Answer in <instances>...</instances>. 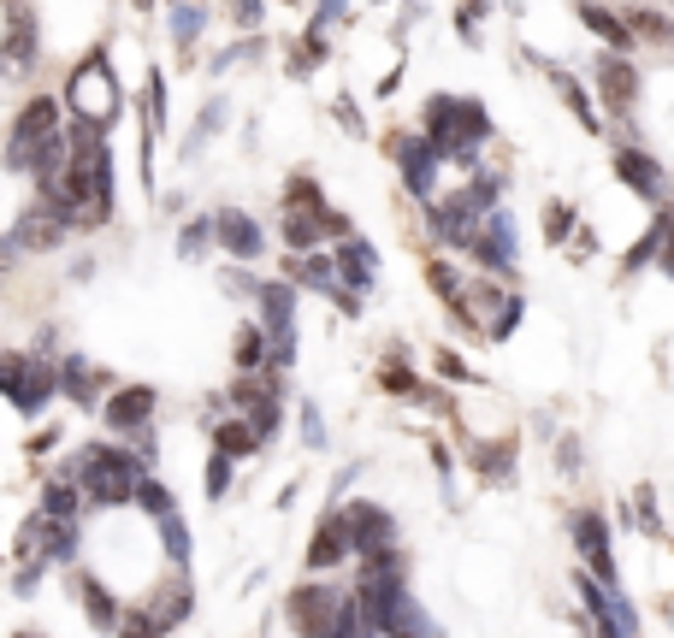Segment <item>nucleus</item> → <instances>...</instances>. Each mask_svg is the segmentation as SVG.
I'll return each instance as SVG.
<instances>
[{
	"mask_svg": "<svg viewBox=\"0 0 674 638\" xmlns=\"http://www.w3.org/2000/svg\"><path fill=\"white\" fill-rule=\"evenodd\" d=\"M450 166H473V154H479V142L491 136V119H485V107L479 101H456V95H432L426 101V130H420Z\"/></svg>",
	"mask_w": 674,
	"mask_h": 638,
	"instance_id": "obj_1",
	"label": "nucleus"
},
{
	"mask_svg": "<svg viewBox=\"0 0 674 638\" xmlns=\"http://www.w3.org/2000/svg\"><path fill=\"white\" fill-rule=\"evenodd\" d=\"M349 514V538H355V556H379V550H391V538H397V526H391V514L379 509V503H355Z\"/></svg>",
	"mask_w": 674,
	"mask_h": 638,
	"instance_id": "obj_12",
	"label": "nucleus"
},
{
	"mask_svg": "<svg viewBox=\"0 0 674 638\" xmlns=\"http://www.w3.org/2000/svg\"><path fill=\"white\" fill-rule=\"evenodd\" d=\"M574 550L586 556V574H598L604 585H615V556H609V526L598 509L574 514Z\"/></svg>",
	"mask_w": 674,
	"mask_h": 638,
	"instance_id": "obj_8",
	"label": "nucleus"
},
{
	"mask_svg": "<svg viewBox=\"0 0 674 638\" xmlns=\"http://www.w3.org/2000/svg\"><path fill=\"white\" fill-rule=\"evenodd\" d=\"M657 231H663V255H657V266L674 278V213H669V207L657 213Z\"/></svg>",
	"mask_w": 674,
	"mask_h": 638,
	"instance_id": "obj_36",
	"label": "nucleus"
},
{
	"mask_svg": "<svg viewBox=\"0 0 674 638\" xmlns=\"http://www.w3.org/2000/svg\"><path fill=\"white\" fill-rule=\"evenodd\" d=\"M397 166H403V184L414 195H432V178H438L444 154H438L426 136H397Z\"/></svg>",
	"mask_w": 674,
	"mask_h": 638,
	"instance_id": "obj_11",
	"label": "nucleus"
},
{
	"mask_svg": "<svg viewBox=\"0 0 674 638\" xmlns=\"http://www.w3.org/2000/svg\"><path fill=\"white\" fill-rule=\"evenodd\" d=\"M302 438H308V444H314V449L326 444V420H320V408H314V402L302 408Z\"/></svg>",
	"mask_w": 674,
	"mask_h": 638,
	"instance_id": "obj_38",
	"label": "nucleus"
},
{
	"mask_svg": "<svg viewBox=\"0 0 674 638\" xmlns=\"http://www.w3.org/2000/svg\"><path fill=\"white\" fill-rule=\"evenodd\" d=\"M219 119H225V101H207V107H202V125L190 130V142H184V154H196V148H202L207 136L219 130Z\"/></svg>",
	"mask_w": 674,
	"mask_h": 638,
	"instance_id": "obj_31",
	"label": "nucleus"
},
{
	"mask_svg": "<svg viewBox=\"0 0 674 638\" xmlns=\"http://www.w3.org/2000/svg\"><path fill=\"white\" fill-rule=\"evenodd\" d=\"M77 479H83V491H89V503L101 509V503H136V491H142V455L119 444H95L83 449V461H77Z\"/></svg>",
	"mask_w": 674,
	"mask_h": 638,
	"instance_id": "obj_2",
	"label": "nucleus"
},
{
	"mask_svg": "<svg viewBox=\"0 0 674 638\" xmlns=\"http://www.w3.org/2000/svg\"><path fill=\"white\" fill-rule=\"evenodd\" d=\"M580 18H586V30L592 36H604L609 42V54H627L639 36H633V24L621 18V12H609V6H598V0H580Z\"/></svg>",
	"mask_w": 674,
	"mask_h": 638,
	"instance_id": "obj_18",
	"label": "nucleus"
},
{
	"mask_svg": "<svg viewBox=\"0 0 674 638\" xmlns=\"http://www.w3.org/2000/svg\"><path fill=\"white\" fill-rule=\"evenodd\" d=\"M42 514H48V520H77V491H71L66 479H54V485H48V491H42Z\"/></svg>",
	"mask_w": 674,
	"mask_h": 638,
	"instance_id": "obj_26",
	"label": "nucleus"
},
{
	"mask_svg": "<svg viewBox=\"0 0 674 638\" xmlns=\"http://www.w3.org/2000/svg\"><path fill=\"white\" fill-rule=\"evenodd\" d=\"M320 12H326L320 24H337V18H343V0H320Z\"/></svg>",
	"mask_w": 674,
	"mask_h": 638,
	"instance_id": "obj_41",
	"label": "nucleus"
},
{
	"mask_svg": "<svg viewBox=\"0 0 674 638\" xmlns=\"http://www.w3.org/2000/svg\"><path fill=\"white\" fill-rule=\"evenodd\" d=\"M397 638H438V627L426 621V609H420V603H408L403 621H397Z\"/></svg>",
	"mask_w": 674,
	"mask_h": 638,
	"instance_id": "obj_32",
	"label": "nucleus"
},
{
	"mask_svg": "<svg viewBox=\"0 0 674 638\" xmlns=\"http://www.w3.org/2000/svg\"><path fill=\"white\" fill-rule=\"evenodd\" d=\"M621 18L633 24V36H645V42H657V48H669V54H674V24L663 18V12H651V6H627Z\"/></svg>",
	"mask_w": 674,
	"mask_h": 638,
	"instance_id": "obj_20",
	"label": "nucleus"
},
{
	"mask_svg": "<svg viewBox=\"0 0 674 638\" xmlns=\"http://www.w3.org/2000/svg\"><path fill=\"white\" fill-rule=\"evenodd\" d=\"M77 603L89 609V621H95V627H113V621H119V609H113V597L101 591V579L77 574Z\"/></svg>",
	"mask_w": 674,
	"mask_h": 638,
	"instance_id": "obj_22",
	"label": "nucleus"
},
{
	"mask_svg": "<svg viewBox=\"0 0 674 638\" xmlns=\"http://www.w3.org/2000/svg\"><path fill=\"white\" fill-rule=\"evenodd\" d=\"M148 414H154V390H148V384H125V390L107 402L113 432H148Z\"/></svg>",
	"mask_w": 674,
	"mask_h": 638,
	"instance_id": "obj_16",
	"label": "nucleus"
},
{
	"mask_svg": "<svg viewBox=\"0 0 674 638\" xmlns=\"http://www.w3.org/2000/svg\"><path fill=\"white\" fill-rule=\"evenodd\" d=\"M261 444H267V438H261L249 420H231V426H219V432H213V449H219V455H231V461H237V455H255Z\"/></svg>",
	"mask_w": 674,
	"mask_h": 638,
	"instance_id": "obj_21",
	"label": "nucleus"
},
{
	"mask_svg": "<svg viewBox=\"0 0 674 638\" xmlns=\"http://www.w3.org/2000/svg\"><path fill=\"white\" fill-rule=\"evenodd\" d=\"M267 355H272L267 331H261V325H243V331H237V349H231V361H237L243 373H255V367H261Z\"/></svg>",
	"mask_w": 674,
	"mask_h": 638,
	"instance_id": "obj_23",
	"label": "nucleus"
},
{
	"mask_svg": "<svg viewBox=\"0 0 674 638\" xmlns=\"http://www.w3.org/2000/svg\"><path fill=\"white\" fill-rule=\"evenodd\" d=\"M160 532H166V550H172V556L184 562V556H190V532H184V514H166V520H160Z\"/></svg>",
	"mask_w": 674,
	"mask_h": 638,
	"instance_id": "obj_35",
	"label": "nucleus"
},
{
	"mask_svg": "<svg viewBox=\"0 0 674 638\" xmlns=\"http://www.w3.org/2000/svg\"><path fill=\"white\" fill-rule=\"evenodd\" d=\"M615 178L645 201H663V166L645 154V148H615Z\"/></svg>",
	"mask_w": 674,
	"mask_h": 638,
	"instance_id": "obj_14",
	"label": "nucleus"
},
{
	"mask_svg": "<svg viewBox=\"0 0 674 638\" xmlns=\"http://www.w3.org/2000/svg\"><path fill=\"white\" fill-rule=\"evenodd\" d=\"M213 237L225 243V255H237V260H261V249H267L261 225H255L249 213H237V207H225V213L213 219Z\"/></svg>",
	"mask_w": 674,
	"mask_h": 638,
	"instance_id": "obj_13",
	"label": "nucleus"
},
{
	"mask_svg": "<svg viewBox=\"0 0 674 638\" xmlns=\"http://www.w3.org/2000/svg\"><path fill=\"white\" fill-rule=\"evenodd\" d=\"M48 136H60V101H48V95H36L24 113H18V125H12V142H6V166H36V148L48 142Z\"/></svg>",
	"mask_w": 674,
	"mask_h": 638,
	"instance_id": "obj_5",
	"label": "nucleus"
},
{
	"mask_svg": "<svg viewBox=\"0 0 674 638\" xmlns=\"http://www.w3.org/2000/svg\"><path fill=\"white\" fill-rule=\"evenodd\" d=\"M598 95H604L609 113H633V101H639V71L627 65V54H604L598 60Z\"/></svg>",
	"mask_w": 674,
	"mask_h": 638,
	"instance_id": "obj_10",
	"label": "nucleus"
},
{
	"mask_svg": "<svg viewBox=\"0 0 674 638\" xmlns=\"http://www.w3.org/2000/svg\"><path fill=\"white\" fill-rule=\"evenodd\" d=\"M473 461H479V473H509L515 467V444H497V449H473Z\"/></svg>",
	"mask_w": 674,
	"mask_h": 638,
	"instance_id": "obj_30",
	"label": "nucleus"
},
{
	"mask_svg": "<svg viewBox=\"0 0 674 638\" xmlns=\"http://www.w3.org/2000/svg\"><path fill=\"white\" fill-rule=\"evenodd\" d=\"M207 231H213V225H207V219H196V225H190V231H184V255H202Z\"/></svg>",
	"mask_w": 674,
	"mask_h": 638,
	"instance_id": "obj_39",
	"label": "nucleus"
},
{
	"mask_svg": "<svg viewBox=\"0 0 674 638\" xmlns=\"http://www.w3.org/2000/svg\"><path fill=\"white\" fill-rule=\"evenodd\" d=\"M261 319H267L272 361L290 367L296 361V290L290 284H261Z\"/></svg>",
	"mask_w": 674,
	"mask_h": 638,
	"instance_id": "obj_6",
	"label": "nucleus"
},
{
	"mask_svg": "<svg viewBox=\"0 0 674 638\" xmlns=\"http://www.w3.org/2000/svg\"><path fill=\"white\" fill-rule=\"evenodd\" d=\"M320 219H326V213H320ZM320 219H314V213H284V243H290V249H314L320 231H326Z\"/></svg>",
	"mask_w": 674,
	"mask_h": 638,
	"instance_id": "obj_25",
	"label": "nucleus"
},
{
	"mask_svg": "<svg viewBox=\"0 0 674 638\" xmlns=\"http://www.w3.org/2000/svg\"><path fill=\"white\" fill-rule=\"evenodd\" d=\"M349 550H355V538H349V514H332V520L314 532V544H308V568H314V574H326V568L343 562Z\"/></svg>",
	"mask_w": 674,
	"mask_h": 638,
	"instance_id": "obj_17",
	"label": "nucleus"
},
{
	"mask_svg": "<svg viewBox=\"0 0 674 638\" xmlns=\"http://www.w3.org/2000/svg\"><path fill=\"white\" fill-rule=\"evenodd\" d=\"M261 18V0H237V24H255Z\"/></svg>",
	"mask_w": 674,
	"mask_h": 638,
	"instance_id": "obj_40",
	"label": "nucleus"
},
{
	"mask_svg": "<svg viewBox=\"0 0 674 638\" xmlns=\"http://www.w3.org/2000/svg\"><path fill=\"white\" fill-rule=\"evenodd\" d=\"M550 83L562 89V101L574 107V119H580V125H586V130H598V113H592V101H586V89H580V83H574L568 71H556V65H550Z\"/></svg>",
	"mask_w": 674,
	"mask_h": 638,
	"instance_id": "obj_24",
	"label": "nucleus"
},
{
	"mask_svg": "<svg viewBox=\"0 0 674 638\" xmlns=\"http://www.w3.org/2000/svg\"><path fill=\"white\" fill-rule=\"evenodd\" d=\"M71 107H77V119L83 125H113V113H119V83H113V71H107V54H89V65H77V77H71Z\"/></svg>",
	"mask_w": 674,
	"mask_h": 638,
	"instance_id": "obj_4",
	"label": "nucleus"
},
{
	"mask_svg": "<svg viewBox=\"0 0 674 638\" xmlns=\"http://www.w3.org/2000/svg\"><path fill=\"white\" fill-rule=\"evenodd\" d=\"M568 231H574V207H568V201H550V213H544V237H550V243H562Z\"/></svg>",
	"mask_w": 674,
	"mask_h": 638,
	"instance_id": "obj_33",
	"label": "nucleus"
},
{
	"mask_svg": "<svg viewBox=\"0 0 674 638\" xmlns=\"http://www.w3.org/2000/svg\"><path fill=\"white\" fill-rule=\"evenodd\" d=\"M95 367H83V361H66V396L71 402H83V408H89V402H95Z\"/></svg>",
	"mask_w": 674,
	"mask_h": 638,
	"instance_id": "obj_27",
	"label": "nucleus"
},
{
	"mask_svg": "<svg viewBox=\"0 0 674 638\" xmlns=\"http://www.w3.org/2000/svg\"><path fill=\"white\" fill-rule=\"evenodd\" d=\"M337 272H343V290H349V296H355V290H367V284H373V272H379V255H373V243L349 237V243L337 249Z\"/></svg>",
	"mask_w": 674,
	"mask_h": 638,
	"instance_id": "obj_19",
	"label": "nucleus"
},
{
	"mask_svg": "<svg viewBox=\"0 0 674 638\" xmlns=\"http://www.w3.org/2000/svg\"><path fill=\"white\" fill-rule=\"evenodd\" d=\"M54 367L42 355H0V396H12L24 414H42L54 402Z\"/></svg>",
	"mask_w": 674,
	"mask_h": 638,
	"instance_id": "obj_3",
	"label": "nucleus"
},
{
	"mask_svg": "<svg viewBox=\"0 0 674 638\" xmlns=\"http://www.w3.org/2000/svg\"><path fill=\"white\" fill-rule=\"evenodd\" d=\"M136 503H142V509L154 514V520H166V514H178V509H172V491H166L160 479H142V491H136Z\"/></svg>",
	"mask_w": 674,
	"mask_h": 638,
	"instance_id": "obj_28",
	"label": "nucleus"
},
{
	"mask_svg": "<svg viewBox=\"0 0 674 638\" xmlns=\"http://www.w3.org/2000/svg\"><path fill=\"white\" fill-rule=\"evenodd\" d=\"M479 18H485V0H468V6H462V18H456L462 42H479Z\"/></svg>",
	"mask_w": 674,
	"mask_h": 638,
	"instance_id": "obj_37",
	"label": "nucleus"
},
{
	"mask_svg": "<svg viewBox=\"0 0 674 638\" xmlns=\"http://www.w3.org/2000/svg\"><path fill=\"white\" fill-rule=\"evenodd\" d=\"M18 638H36V633H18Z\"/></svg>",
	"mask_w": 674,
	"mask_h": 638,
	"instance_id": "obj_42",
	"label": "nucleus"
},
{
	"mask_svg": "<svg viewBox=\"0 0 674 638\" xmlns=\"http://www.w3.org/2000/svg\"><path fill=\"white\" fill-rule=\"evenodd\" d=\"M30 65H36V18L12 12V30H6V48H0V77H18Z\"/></svg>",
	"mask_w": 674,
	"mask_h": 638,
	"instance_id": "obj_15",
	"label": "nucleus"
},
{
	"mask_svg": "<svg viewBox=\"0 0 674 638\" xmlns=\"http://www.w3.org/2000/svg\"><path fill=\"white\" fill-rule=\"evenodd\" d=\"M196 36H202V12H196V6H178V12H172V42L190 48Z\"/></svg>",
	"mask_w": 674,
	"mask_h": 638,
	"instance_id": "obj_29",
	"label": "nucleus"
},
{
	"mask_svg": "<svg viewBox=\"0 0 674 638\" xmlns=\"http://www.w3.org/2000/svg\"><path fill=\"white\" fill-rule=\"evenodd\" d=\"M225 491H231V455L213 449V461H207V497H225Z\"/></svg>",
	"mask_w": 674,
	"mask_h": 638,
	"instance_id": "obj_34",
	"label": "nucleus"
},
{
	"mask_svg": "<svg viewBox=\"0 0 674 638\" xmlns=\"http://www.w3.org/2000/svg\"><path fill=\"white\" fill-rule=\"evenodd\" d=\"M468 255H479L491 272H515V219L497 207L485 225H479V237H473V249Z\"/></svg>",
	"mask_w": 674,
	"mask_h": 638,
	"instance_id": "obj_9",
	"label": "nucleus"
},
{
	"mask_svg": "<svg viewBox=\"0 0 674 638\" xmlns=\"http://www.w3.org/2000/svg\"><path fill=\"white\" fill-rule=\"evenodd\" d=\"M337 609H343V597H337L332 585H302V591L290 597V621H296L302 638H332Z\"/></svg>",
	"mask_w": 674,
	"mask_h": 638,
	"instance_id": "obj_7",
	"label": "nucleus"
}]
</instances>
